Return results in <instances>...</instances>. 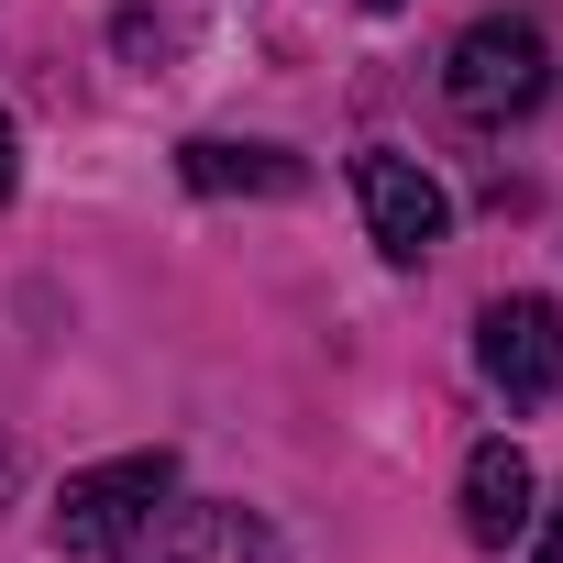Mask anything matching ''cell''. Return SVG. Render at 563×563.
<instances>
[{"label": "cell", "instance_id": "3957f363", "mask_svg": "<svg viewBox=\"0 0 563 563\" xmlns=\"http://www.w3.org/2000/svg\"><path fill=\"white\" fill-rule=\"evenodd\" d=\"M354 199H365V232H376V254H387V265H420V254L453 232L442 177H431V166H409V155H354Z\"/></svg>", "mask_w": 563, "mask_h": 563}, {"label": "cell", "instance_id": "30bf717a", "mask_svg": "<svg viewBox=\"0 0 563 563\" xmlns=\"http://www.w3.org/2000/svg\"><path fill=\"white\" fill-rule=\"evenodd\" d=\"M12 486H23V442H12V431H0V497H12Z\"/></svg>", "mask_w": 563, "mask_h": 563}, {"label": "cell", "instance_id": "6da1fadb", "mask_svg": "<svg viewBox=\"0 0 563 563\" xmlns=\"http://www.w3.org/2000/svg\"><path fill=\"white\" fill-rule=\"evenodd\" d=\"M541 89H552V45H541V23L486 12V23H464L453 56H442V100H453L464 122H519Z\"/></svg>", "mask_w": 563, "mask_h": 563}, {"label": "cell", "instance_id": "277c9868", "mask_svg": "<svg viewBox=\"0 0 563 563\" xmlns=\"http://www.w3.org/2000/svg\"><path fill=\"white\" fill-rule=\"evenodd\" d=\"M475 365H486V387H497L508 409H541V398L563 387V310H552V299H497V310L475 321Z\"/></svg>", "mask_w": 563, "mask_h": 563}, {"label": "cell", "instance_id": "ba28073f", "mask_svg": "<svg viewBox=\"0 0 563 563\" xmlns=\"http://www.w3.org/2000/svg\"><path fill=\"white\" fill-rule=\"evenodd\" d=\"M530 519H541V552H530V563H563V497H541Z\"/></svg>", "mask_w": 563, "mask_h": 563}, {"label": "cell", "instance_id": "7a4b0ae2", "mask_svg": "<svg viewBox=\"0 0 563 563\" xmlns=\"http://www.w3.org/2000/svg\"><path fill=\"white\" fill-rule=\"evenodd\" d=\"M166 497H177V453H166V442H155V453H122V464H89V475H67V497H56V552H122Z\"/></svg>", "mask_w": 563, "mask_h": 563}, {"label": "cell", "instance_id": "8992f818", "mask_svg": "<svg viewBox=\"0 0 563 563\" xmlns=\"http://www.w3.org/2000/svg\"><path fill=\"white\" fill-rule=\"evenodd\" d=\"M530 508H541L530 453H519V442H475V453H464V541H475V552H508V541L530 530Z\"/></svg>", "mask_w": 563, "mask_h": 563}, {"label": "cell", "instance_id": "5b68a950", "mask_svg": "<svg viewBox=\"0 0 563 563\" xmlns=\"http://www.w3.org/2000/svg\"><path fill=\"white\" fill-rule=\"evenodd\" d=\"M133 563H276V530L254 519V508H232V497H166L133 541H122Z\"/></svg>", "mask_w": 563, "mask_h": 563}, {"label": "cell", "instance_id": "8fae6325", "mask_svg": "<svg viewBox=\"0 0 563 563\" xmlns=\"http://www.w3.org/2000/svg\"><path fill=\"white\" fill-rule=\"evenodd\" d=\"M376 12H398V0H376Z\"/></svg>", "mask_w": 563, "mask_h": 563}, {"label": "cell", "instance_id": "52a82bcc", "mask_svg": "<svg viewBox=\"0 0 563 563\" xmlns=\"http://www.w3.org/2000/svg\"><path fill=\"white\" fill-rule=\"evenodd\" d=\"M177 177H188L199 199H299V188H310V166H299L288 144H232V133H199V144L177 155Z\"/></svg>", "mask_w": 563, "mask_h": 563}, {"label": "cell", "instance_id": "9c48e42d", "mask_svg": "<svg viewBox=\"0 0 563 563\" xmlns=\"http://www.w3.org/2000/svg\"><path fill=\"white\" fill-rule=\"evenodd\" d=\"M23 188V133H12V111H0V199Z\"/></svg>", "mask_w": 563, "mask_h": 563}]
</instances>
